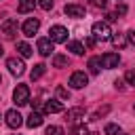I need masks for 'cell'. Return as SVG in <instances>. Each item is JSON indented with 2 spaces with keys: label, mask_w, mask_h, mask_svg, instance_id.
I'll list each match as a JSON object with an SVG mask.
<instances>
[{
  "label": "cell",
  "mask_w": 135,
  "mask_h": 135,
  "mask_svg": "<svg viewBox=\"0 0 135 135\" xmlns=\"http://www.w3.org/2000/svg\"><path fill=\"white\" fill-rule=\"evenodd\" d=\"M4 118H6V124H8L11 129H19V127L23 124V116H21L17 110H8V112L4 114Z\"/></svg>",
  "instance_id": "7"
},
{
  "label": "cell",
  "mask_w": 135,
  "mask_h": 135,
  "mask_svg": "<svg viewBox=\"0 0 135 135\" xmlns=\"http://www.w3.org/2000/svg\"><path fill=\"white\" fill-rule=\"evenodd\" d=\"M53 4H55L53 0H38V6H40L42 11H51V8H53Z\"/></svg>",
  "instance_id": "24"
},
{
  "label": "cell",
  "mask_w": 135,
  "mask_h": 135,
  "mask_svg": "<svg viewBox=\"0 0 135 135\" xmlns=\"http://www.w3.org/2000/svg\"><path fill=\"white\" fill-rule=\"evenodd\" d=\"M93 4H95V6H101V8H103V6L108 4V0H93Z\"/></svg>",
  "instance_id": "29"
},
{
  "label": "cell",
  "mask_w": 135,
  "mask_h": 135,
  "mask_svg": "<svg viewBox=\"0 0 135 135\" xmlns=\"http://www.w3.org/2000/svg\"><path fill=\"white\" fill-rule=\"evenodd\" d=\"M2 32H4L6 38H13V36L17 34V21H15V19H6V21L2 23Z\"/></svg>",
  "instance_id": "14"
},
{
  "label": "cell",
  "mask_w": 135,
  "mask_h": 135,
  "mask_svg": "<svg viewBox=\"0 0 135 135\" xmlns=\"http://www.w3.org/2000/svg\"><path fill=\"white\" fill-rule=\"evenodd\" d=\"M86 135H99V133H86Z\"/></svg>",
  "instance_id": "34"
},
{
  "label": "cell",
  "mask_w": 135,
  "mask_h": 135,
  "mask_svg": "<svg viewBox=\"0 0 135 135\" xmlns=\"http://www.w3.org/2000/svg\"><path fill=\"white\" fill-rule=\"evenodd\" d=\"M65 118L72 122V124H78V122H84V110L82 108H72V110H68V114H65Z\"/></svg>",
  "instance_id": "11"
},
{
  "label": "cell",
  "mask_w": 135,
  "mask_h": 135,
  "mask_svg": "<svg viewBox=\"0 0 135 135\" xmlns=\"http://www.w3.org/2000/svg\"><path fill=\"white\" fill-rule=\"evenodd\" d=\"M108 112H110V105H103V108H99V110L93 114V118H101V116H105Z\"/></svg>",
  "instance_id": "27"
},
{
  "label": "cell",
  "mask_w": 135,
  "mask_h": 135,
  "mask_svg": "<svg viewBox=\"0 0 135 135\" xmlns=\"http://www.w3.org/2000/svg\"><path fill=\"white\" fill-rule=\"evenodd\" d=\"M68 65V57L65 55H55L53 57V68H65Z\"/></svg>",
  "instance_id": "21"
},
{
  "label": "cell",
  "mask_w": 135,
  "mask_h": 135,
  "mask_svg": "<svg viewBox=\"0 0 135 135\" xmlns=\"http://www.w3.org/2000/svg\"><path fill=\"white\" fill-rule=\"evenodd\" d=\"M38 53H40L42 57H49V55L53 53V40H51V38H40V40H38Z\"/></svg>",
  "instance_id": "12"
},
{
  "label": "cell",
  "mask_w": 135,
  "mask_h": 135,
  "mask_svg": "<svg viewBox=\"0 0 135 135\" xmlns=\"http://www.w3.org/2000/svg\"><path fill=\"white\" fill-rule=\"evenodd\" d=\"M46 135H63V129L57 124H51V127H46Z\"/></svg>",
  "instance_id": "22"
},
{
  "label": "cell",
  "mask_w": 135,
  "mask_h": 135,
  "mask_svg": "<svg viewBox=\"0 0 135 135\" xmlns=\"http://www.w3.org/2000/svg\"><path fill=\"white\" fill-rule=\"evenodd\" d=\"M124 80H127L131 86H135V70H127V74H124Z\"/></svg>",
  "instance_id": "25"
},
{
  "label": "cell",
  "mask_w": 135,
  "mask_h": 135,
  "mask_svg": "<svg viewBox=\"0 0 135 135\" xmlns=\"http://www.w3.org/2000/svg\"><path fill=\"white\" fill-rule=\"evenodd\" d=\"M17 53L21 55V57H32V46L27 44V42H17Z\"/></svg>",
  "instance_id": "16"
},
{
  "label": "cell",
  "mask_w": 135,
  "mask_h": 135,
  "mask_svg": "<svg viewBox=\"0 0 135 135\" xmlns=\"http://www.w3.org/2000/svg\"><path fill=\"white\" fill-rule=\"evenodd\" d=\"M89 70H91V74H99V70H101V59H99V57H91V59H89Z\"/></svg>",
  "instance_id": "19"
},
{
  "label": "cell",
  "mask_w": 135,
  "mask_h": 135,
  "mask_svg": "<svg viewBox=\"0 0 135 135\" xmlns=\"http://www.w3.org/2000/svg\"><path fill=\"white\" fill-rule=\"evenodd\" d=\"M68 51H72L74 55H82V53H84V44L78 42V40H70V42H68Z\"/></svg>",
  "instance_id": "15"
},
{
  "label": "cell",
  "mask_w": 135,
  "mask_h": 135,
  "mask_svg": "<svg viewBox=\"0 0 135 135\" xmlns=\"http://www.w3.org/2000/svg\"><path fill=\"white\" fill-rule=\"evenodd\" d=\"M118 19V13H108V21H116Z\"/></svg>",
  "instance_id": "30"
},
{
  "label": "cell",
  "mask_w": 135,
  "mask_h": 135,
  "mask_svg": "<svg viewBox=\"0 0 135 135\" xmlns=\"http://www.w3.org/2000/svg\"><path fill=\"white\" fill-rule=\"evenodd\" d=\"M6 68H8V72H11L13 76H21V74L25 72V63H23L21 59H17V57L6 59Z\"/></svg>",
  "instance_id": "4"
},
{
  "label": "cell",
  "mask_w": 135,
  "mask_h": 135,
  "mask_svg": "<svg viewBox=\"0 0 135 135\" xmlns=\"http://www.w3.org/2000/svg\"><path fill=\"white\" fill-rule=\"evenodd\" d=\"M84 46H89V49H91V46H95V38H93V36H91V38H86V40H84Z\"/></svg>",
  "instance_id": "28"
},
{
  "label": "cell",
  "mask_w": 135,
  "mask_h": 135,
  "mask_svg": "<svg viewBox=\"0 0 135 135\" xmlns=\"http://www.w3.org/2000/svg\"><path fill=\"white\" fill-rule=\"evenodd\" d=\"M89 84V76L84 74V72H74L72 76H70V86L72 89H82V86H86Z\"/></svg>",
  "instance_id": "6"
},
{
  "label": "cell",
  "mask_w": 135,
  "mask_h": 135,
  "mask_svg": "<svg viewBox=\"0 0 135 135\" xmlns=\"http://www.w3.org/2000/svg\"><path fill=\"white\" fill-rule=\"evenodd\" d=\"M42 112H36V110H32V114L27 116V120H25V124L30 127V129H36V127H40L42 124Z\"/></svg>",
  "instance_id": "13"
},
{
  "label": "cell",
  "mask_w": 135,
  "mask_h": 135,
  "mask_svg": "<svg viewBox=\"0 0 135 135\" xmlns=\"http://www.w3.org/2000/svg\"><path fill=\"white\" fill-rule=\"evenodd\" d=\"M118 133H120L118 124H105V135H118Z\"/></svg>",
  "instance_id": "23"
},
{
  "label": "cell",
  "mask_w": 135,
  "mask_h": 135,
  "mask_svg": "<svg viewBox=\"0 0 135 135\" xmlns=\"http://www.w3.org/2000/svg\"><path fill=\"white\" fill-rule=\"evenodd\" d=\"M2 53H4V51H2V44H0V57H2Z\"/></svg>",
  "instance_id": "33"
},
{
  "label": "cell",
  "mask_w": 135,
  "mask_h": 135,
  "mask_svg": "<svg viewBox=\"0 0 135 135\" xmlns=\"http://www.w3.org/2000/svg\"><path fill=\"white\" fill-rule=\"evenodd\" d=\"M63 112V103L57 101V99H46L44 105H42V114H59Z\"/></svg>",
  "instance_id": "8"
},
{
  "label": "cell",
  "mask_w": 135,
  "mask_h": 135,
  "mask_svg": "<svg viewBox=\"0 0 135 135\" xmlns=\"http://www.w3.org/2000/svg\"><path fill=\"white\" fill-rule=\"evenodd\" d=\"M129 42L135 46V30H133V32H129Z\"/></svg>",
  "instance_id": "31"
},
{
  "label": "cell",
  "mask_w": 135,
  "mask_h": 135,
  "mask_svg": "<svg viewBox=\"0 0 135 135\" xmlns=\"http://www.w3.org/2000/svg\"><path fill=\"white\" fill-rule=\"evenodd\" d=\"M63 13H65L68 17H74V19H80V17H84V15H86L84 6H80V4H65Z\"/></svg>",
  "instance_id": "10"
},
{
  "label": "cell",
  "mask_w": 135,
  "mask_h": 135,
  "mask_svg": "<svg viewBox=\"0 0 135 135\" xmlns=\"http://www.w3.org/2000/svg\"><path fill=\"white\" fill-rule=\"evenodd\" d=\"M57 95H59V99H70V91L63 86H57Z\"/></svg>",
  "instance_id": "26"
},
{
  "label": "cell",
  "mask_w": 135,
  "mask_h": 135,
  "mask_svg": "<svg viewBox=\"0 0 135 135\" xmlns=\"http://www.w3.org/2000/svg\"><path fill=\"white\" fill-rule=\"evenodd\" d=\"M13 101H15L17 105L30 103V86H27V84H17V89L13 91Z\"/></svg>",
  "instance_id": "2"
},
{
  "label": "cell",
  "mask_w": 135,
  "mask_h": 135,
  "mask_svg": "<svg viewBox=\"0 0 135 135\" xmlns=\"http://www.w3.org/2000/svg\"><path fill=\"white\" fill-rule=\"evenodd\" d=\"M21 30H23V34H25L27 38H32V36L40 30V21H38L36 17H30V19L23 23V27H21Z\"/></svg>",
  "instance_id": "9"
},
{
  "label": "cell",
  "mask_w": 135,
  "mask_h": 135,
  "mask_svg": "<svg viewBox=\"0 0 135 135\" xmlns=\"http://www.w3.org/2000/svg\"><path fill=\"white\" fill-rule=\"evenodd\" d=\"M112 44H114L116 49H122V46L127 44V38H124L122 34H114V36H112Z\"/></svg>",
  "instance_id": "20"
},
{
  "label": "cell",
  "mask_w": 135,
  "mask_h": 135,
  "mask_svg": "<svg viewBox=\"0 0 135 135\" xmlns=\"http://www.w3.org/2000/svg\"><path fill=\"white\" fill-rule=\"evenodd\" d=\"M99 59H101V68H105V70H112V68H116L120 63V55L118 53H105Z\"/></svg>",
  "instance_id": "5"
},
{
  "label": "cell",
  "mask_w": 135,
  "mask_h": 135,
  "mask_svg": "<svg viewBox=\"0 0 135 135\" xmlns=\"http://www.w3.org/2000/svg\"><path fill=\"white\" fill-rule=\"evenodd\" d=\"M91 32H93L95 40H110L112 38V30H110L108 21H95L93 27H91Z\"/></svg>",
  "instance_id": "1"
},
{
  "label": "cell",
  "mask_w": 135,
  "mask_h": 135,
  "mask_svg": "<svg viewBox=\"0 0 135 135\" xmlns=\"http://www.w3.org/2000/svg\"><path fill=\"white\" fill-rule=\"evenodd\" d=\"M34 0H19V6H17V11L19 13H30V11H34Z\"/></svg>",
  "instance_id": "18"
},
{
  "label": "cell",
  "mask_w": 135,
  "mask_h": 135,
  "mask_svg": "<svg viewBox=\"0 0 135 135\" xmlns=\"http://www.w3.org/2000/svg\"><path fill=\"white\" fill-rule=\"evenodd\" d=\"M0 82H2V76H0Z\"/></svg>",
  "instance_id": "35"
},
{
  "label": "cell",
  "mask_w": 135,
  "mask_h": 135,
  "mask_svg": "<svg viewBox=\"0 0 135 135\" xmlns=\"http://www.w3.org/2000/svg\"><path fill=\"white\" fill-rule=\"evenodd\" d=\"M49 38L53 42H68V30L63 25H53L49 30Z\"/></svg>",
  "instance_id": "3"
},
{
  "label": "cell",
  "mask_w": 135,
  "mask_h": 135,
  "mask_svg": "<svg viewBox=\"0 0 135 135\" xmlns=\"http://www.w3.org/2000/svg\"><path fill=\"white\" fill-rule=\"evenodd\" d=\"M116 13H120V15H124V13H127V6H124V4H120V6L116 8Z\"/></svg>",
  "instance_id": "32"
},
{
  "label": "cell",
  "mask_w": 135,
  "mask_h": 135,
  "mask_svg": "<svg viewBox=\"0 0 135 135\" xmlns=\"http://www.w3.org/2000/svg\"><path fill=\"white\" fill-rule=\"evenodd\" d=\"M44 72H46V65H44V63H36L30 76H32V80H38V78H42V76H44Z\"/></svg>",
  "instance_id": "17"
}]
</instances>
